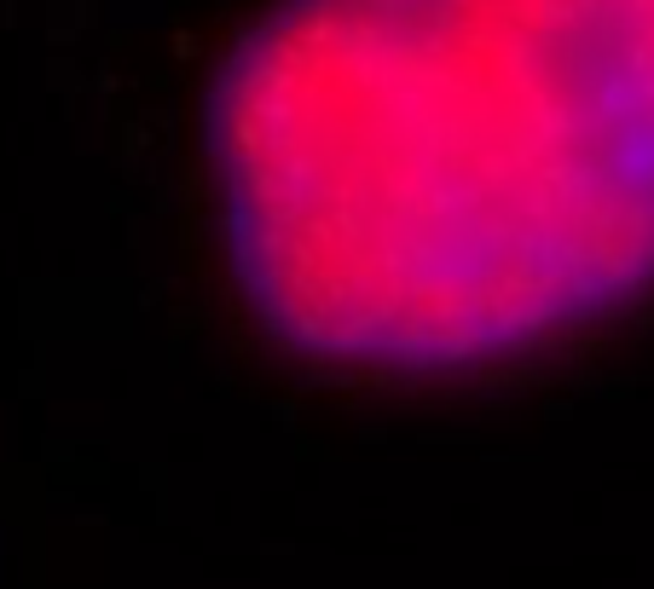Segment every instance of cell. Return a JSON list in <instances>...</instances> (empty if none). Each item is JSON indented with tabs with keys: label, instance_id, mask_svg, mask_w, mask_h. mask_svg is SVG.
Instances as JSON below:
<instances>
[{
	"label": "cell",
	"instance_id": "1",
	"mask_svg": "<svg viewBox=\"0 0 654 589\" xmlns=\"http://www.w3.org/2000/svg\"><path fill=\"white\" fill-rule=\"evenodd\" d=\"M267 336L458 370L654 284V0H279L209 98Z\"/></svg>",
	"mask_w": 654,
	"mask_h": 589
}]
</instances>
